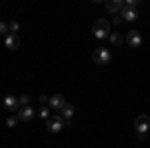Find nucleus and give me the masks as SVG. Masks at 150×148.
Returning a JSON list of instances; mask_svg holds the SVG:
<instances>
[{"label": "nucleus", "instance_id": "f257e3e1", "mask_svg": "<svg viewBox=\"0 0 150 148\" xmlns=\"http://www.w3.org/2000/svg\"><path fill=\"white\" fill-rule=\"evenodd\" d=\"M92 32H94V36L100 38V40H102V38H108V36H110V22L104 20V18H98L92 26Z\"/></svg>", "mask_w": 150, "mask_h": 148}, {"label": "nucleus", "instance_id": "f03ea898", "mask_svg": "<svg viewBox=\"0 0 150 148\" xmlns=\"http://www.w3.org/2000/svg\"><path fill=\"white\" fill-rule=\"evenodd\" d=\"M66 124H68V122H66V120H62V116H60V114H54V116L46 118V128L50 130V132H54V134L60 132Z\"/></svg>", "mask_w": 150, "mask_h": 148}, {"label": "nucleus", "instance_id": "7ed1b4c3", "mask_svg": "<svg viewBox=\"0 0 150 148\" xmlns=\"http://www.w3.org/2000/svg\"><path fill=\"white\" fill-rule=\"evenodd\" d=\"M92 60L96 62V64H108L110 60H112V54H110V50L108 48H96L92 52Z\"/></svg>", "mask_w": 150, "mask_h": 148}, {"label": "nucleus", "instance_id": "20e7f679", "mask_svg": "<svg viewBox=\"0 0 150 148\" xmlns=\"http://www.w3.org/2000/svg\"><path fill=\"white\" fill-rule=\"evenodd\" d=\"M134 130H136V134H146V132H148L150 130V116L148 114H140L138 118H136Z\"/></svg>", "mask_w": 150, "mask_h": 148}, {"label": "nucleus", "instance_id": "39448f33", "mask_svg": "<svg viewBox=\"0 0 150 148\" xmlns=\"http://www.w3.org/2000/svg\"><path fill=\"white\" fill-rule=\"evenodd\" d=\"M126 44L130 48H138L142 44V36H140L138 30H128L126 32Z\"/></svg>", "mask_w": 150, "mask_h": 148}, {"label": "nucleus", "instance_id": "423d86ee", "mask_svg": "<svg viewBox=\"0 0 150 148\" xmlns=\"http://www.w3.org/2000/svg\"><path fill=\"white\" fill-rule=\"evenodd\" d=\"M16 116H18V120L26 122V120H32V118L36 116V110L32 108V106H22V108L16 112Z\"/></svg>", "mask_w": 150, "mask_h": 148}, {"label": "nucleus", "instance_id": "0eeeda50", "mask_svg": "<svg viewBox=\"0 0 150 148\" xmlns=\"http://www.w3.org/2000/svg\"><path fill=\"white\" fill-rule=\"evenodd\" d=\"M66 104V98L62 96V94H54V96H50V100H48V106L56 112V110H62V106Z\"/></svg>", "mask_w": 150, "mask_h": 148}, {"label": "nucleus", "instance_id": "6e6552de", "mask_svg": "<svg viewBox=\"0 0 150 148\" xmlns=\"http://www.w3.org/2000/svg\"><path fill=\"white\" fill-rule=\"evenodd\" d=\"M2 104H4L6 112H18V110H20V102H18V98H16V96H6Z\"/></svg>", "mask_w": 150, "mask_h": 148}, {"label": "nucleus", "instance_id": "1a4fd4ad", "mask_svg": "<svg viewBox=\"0 0 150 148\" xmlns=\"http://www.w3.org/2000/svg\"><path fill=\"white\" fill-rule=\"evenodd\" d=\"M122 8H124V2L122 0H108L106 2V10L110 12V14H120L122 12Z\"/></svg>", "mask_w": 150, "mask_h": 148}, {"label": "nucleus", "instance_id": "9d476101", "mask_svg": "<svg viewBox=\"0 0 150 148\" xmlns=\"http://www.w3.org/2000/svg\"><path fill=\"white\" fill-rule=\"evenodd\" d=\"M120 16H122L124 22H134V20L138 18V10H136V8H128V6H124L122 12H120Z\"/></svg>", "mask_w": 150, "mask_h": 148}, {"label": "nucleus", "instance_id": "9b49d317", "mask_svg": "<svg viewBox=\"0 0 150 148\" xmlns=\"http://www.w3.org/2000/svg\"><path fill=\"white\" fill-rule=\"evenodd\" d=\"M4 46H6L8 50H16V48L20 46V38H18V34H8V36H4Z\"/></svg>", "mask_w": 150, "mask_h": 148}, {"label": "nucleus", "instance_id": "f8f14e48", "mask_svg": "<svg viewBox=\"0 0 150 148\" xmlns=\"http://www.w3.org/2000/svg\"><path fill=\"white\" fill-rule=\"evenodd\" d=\"M72 114H74V106L66 102L64 106H62V110H60V116H62V120H66V122H70Z\"/></svg>", "mask_w": 150, "mask_h": 148}, {"label": "nucleus", "instance_id": "ddd939ff", "mask_svg": "<svg viewBox=\"0 0 150 148\" xmlns=\"http://www.w3.org/2000/svg\"><path fill=\"white\" fill-rule=\"evenodd\" d=\"M108 38H110V42H112L114 46H118L120 42H122V36L118 34V32H110V36H108Z\"/></svg>", "mask_w": 150, "mask_h": 148}, {"label": "nucleus", "instance_id": "4468645a", "mask_svg": "<svg viewBox=\"0 0 150 148\" xmlns=\"http://www.w3.org/2000/svg\"><path fill=\"white\" fill-rule=\"evenodd\" d=\"M18 122H20V120H18V116H14V114H12V116H8V120H6V126H8V128H14Z\"/></svg>", "mask_w": 150, "mask_h": 148}, {"label": "nucleus", "instance_id": "2eb2a0df", "mask_svg": "<svg viewBox=\"0 0 150 148\" xmlns=\"http://www.w3.org/2000/svg\"><path fill=\"white\" fill-rule=\"evenodd\" d=\"M8 30H10V34H16V32L20 30V24L18 22H8Z\"/></svg>", "mask_w": 150, "mask_h": 148}, {"label": "nucleus", "instance_id": "dca6fc26", "mask_svg": "<svg viewBox=\"0 0 150 148\" xmlns=\"http://www.w3.org/2000/svg\"><path fill=\"white\" fill-rule=\"evenodd\" d=\"M38 116H42V118H50V108H48V106H42V108L38 110Z\"/></svg>", "mask_w": 150, "mask_h": 148}, {"label": "nucleus", "instance_id": "f3484780", "mask_svg": "<svg viewBox=\"0 0 150 148\" xmlns=\"http://www.w3.org/2000/svg\"><path fill=\"white\" fill-rule=\"evenodd\" d=\"M18 102H20V108H22V106H30V96L24 94L22 98H18Z\"/></svg>", "mask_w": 150, "mask_h": 148}, {"label": "nucleus", "instance_id": "a211bd4d", "mask_svg": "<svg viewBox=\"0 0 150 148\" xmlns=\"http://www.w3.org/2000/svg\"><path fill=\"white\" fill-rule=\"evenodd\" d=\"M0 34H4V36L10 34V30H8V24H6V22H0Z\"/></svg>", "mask_w": 150, "mask_h": 148}, {"label": "nucleus", "instance_id": "6ab92c4d", "mask_svg": "<svg viewBox=\"0 0 150 148\" xmlns=\"http://www.w3.org/2000/svg\"><path fill=\"white\" fill-rule=\"evenodd\" d=\"M112 22H114L116 26H118V24H122L124 20H122V16H120V14H116V16H114V20H112Z\"/></svg>", "mask_w": 150, "mask_h": 148}]
</instances>
